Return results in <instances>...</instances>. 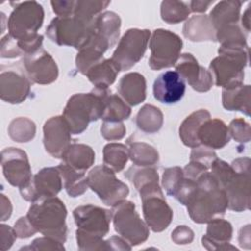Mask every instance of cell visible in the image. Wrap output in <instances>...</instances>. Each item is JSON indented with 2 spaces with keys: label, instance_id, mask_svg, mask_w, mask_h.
Listing matches in <instances>:
<instances>
[{
  "label": "cell",
  "instance_id": "1",
  "mask_svg": "<svg viewBox=\"0 0 251 251\" xmlns=\"http://www.w3.org/2000/svg\"><path fill=\"white\" fill-rule=\"evenodd\" d=\"M175 197L186 206L189 217L197 224L209 223L224 216L227 208L226 192L209 171L195 180L183 176Z\"/></svg>",
  "mask_w": 251,
  "mask_h": 251
},
{
  "label": "cell",
  "instance_id": "2",
  "mask_svg": "<svg viewBox=\"0 0 251 251\" xmlns=\"http://www.w3.org/2000/svg\"><path fill=\"white\" fill-rule=\"evenodd\" d=\"M211 173L226 192L227 208L242 212L250 209V159L238 158L230 165L217 159Z\"/></svg>",
  "mask_w": 251,
  "mask_h": 251
},
{
  "label": "cell",
  "instance_id": "3",
  "mask_svg": "<svg viewBox=\"0 0 251 251\" xmlns=\"http://www.w3.org/2000/svg\"><path fill=\"white\" fill-rule=\"evenodd\" d=\"M77 247L80 250H108L106 240H103L110 229L111 211L87 204L76 207L74 212Z\"/></svg>",
  "mask_w": 251,
  "mask_h": 251
},
{
  "label": "cell",
  "instance_id": "4",
  "mask_svg": "<svg viewBox=\"0 0 251 251\" xmlns=\"http://www.w3.org/2000/svg\"><path fill=\"white\" fill-rule=\"evenodd\" d=\"M26 218L37 232L62 243L66 241L68 234L67 209L64 202L58 197H45L36 200L29 207Z\"/></svg>",
  "mask_w": 251,
  "mask_h": 251
},
{
  "label": "cell",
  "instance_id": "5",
  "mask_svg": "<svg viewBox=\"0 0 251 251\" xmlns=\"http://www.w3.org/2000/svg\"><path fill=\"white\" fill-rule=\"evenodd\" d=\"M108 88L94 87L89 93L74 94L63 112L72 134L83 132L90 122L102 119L105 110V93Z\"/></svg>",
  "mask_w": 251,
  "mask_h": 251
},
{
  "label": "cell",
  "instance_id": "6",
  "mask_svg": "<svg viewBox=\"0 0 251 251\" xmlns=\"http://www.w3.org/2000/svg\"><path fill=\"white\" fill-rule=\"evenodd\" d=\"M219 56L210 63L214 83L223 88H232L243 83L244 69L248 63V46H224Z\"/></svg>",
  "mask_w": 251,
  "mask_h": 251
},
{
  "label": "cell",
  "instance_id": "7",
  "mask_svg": "<svg viewBox=\"0 0 251 251\" xmlns=\"http://www.w3.org/2000/svg\"><path fill=\"white\" fill-rule=\"evenodd\" d=\"M94 20H85L76 16L56 17L49 24L46 34L58 45L75 47L79 50L89 39L94 29Z\"/></svg>",
  "mask_w": 251,
  "mask_h": 251
},
{
  "label": "cell",
  "instance_id": "8",
  "mask_svg": "<svg viewBox=\"0 0 251 251\" xmlns=\"http://www.w3.org/2000/svg\"><path fill=\"white\" fill-rule=\"evenodd\" d=\"M112 221L115 230L130 246L143 243L149 236V226L135 211L134 203L122 200L112 206Z\"/></svg>",
  "mask_w": 251,
  "mask_h": 251
},
{
  "label": "cell",
  "instance_id": "9",
  "mask_svg": "<svg viewBox=\"0 0 251 251\" xmlns=\"http://www.w3.org/2000/svg\"><path fill=\"white\" fill-rule=\"evenodd\" d=\"M142 201L145 223L155 232L166 229L173 220V210L167 204L159 181L148 183L137 190Z\"/></svg>",
  "mask_w": 251,
  "mask_h": 251
},
{
  "label": "cell",
  "instance_id": "10",
  "mask_svg": "<svg viewBox=\"0 0 251 251\" xmlns=\"http://www.w3.org/2000/svg\"><path fill=\"white\" fill-rule=\"evenodd\" d=\"M43 20L44 10L36 1L17 3L7 23L9 34L21 40L35 37Z\"/></svg>",
  "mask_w": 251,
  "mask_h": 251
},
{
  "label": "cell",
  "instance_id": "11",
  "mask_svg": "<svg viewBox=\"0 0 251 251\" xmlns=\"http://www.w3.org/2000/svg\"><path fill=\"white\" fill-rule=\"evenodd\" d=\"M88 187L108 206L125 200L129 193L126 183L116 177L115 172L105 165L94 167L87 175Z\"/></svg>",
  "mask_w": 251,
  "mask_h": 251
},
{
  "label": "cell",
  "instance_id": "12",
  "mask_svg": "<svg viewBox=\"0 0 251 251\" xmlns=\"http://www.w3.org/2000/svg\"><path fill=\"white\" fill-rule=\"evenodd\" d=\"M149 47L151 56L149 67L152 70H161L175 66L182 49L181 38L167 29H155L151 35Z\"/></svg>",
  "mask_w": 251,
  "mask_h": 251
},
{
  "label": "cell",
  "instance_id": "13",
  "mask_svg": "<svg viewBox=\"0 0 251 251\" xmlns=\"http://www.w3.org/2000/svg\"><path fill=\"white\" fill-rule=\"evenodd\" d=\"M150 35L148 29L130 28L126 31L111 58L120 72L129 70L140 61L146 51Z\"/></svg>",
  "mask_w": 251,
  "mask_h": 251
},
{
  "label": "cell",
  "instance_id": "14",
  "mask_svg": "<svg viewBox=\"0 0 251 251\" xmlns=\"http://www.w3.org/2000/svg\"><path fill=\"white\" fill-rule=\"evenodd\" d=\"M63 187V180L59 170L53 167L44 168L34 175L30 181L20 188L22 197L31 203L45 197L56 196Z\"/></svg>",
  "mask_w": 251,
  "mask_h": 251
},
{
  "label": "cell",
  "instance_id": "15",
  "mask_svg": "<svg viewBox=\"0 0 251 251\" xmlns=\"http://www.w3.org/2000/svg\"><path fill=\"white\" fill-rule=\"evenodd\" d=\"M3 175L7 181L19 188L25 186L31 179V168L25 151L9 147L1 152Z\"/></svg>",
  "mask_w": 251,
  "mask_h": 251
},
{
  "label": "cell",
  "instance_id": "16",
  "mask_svg": "<svg viewBox=\"0 0 251 251\" xmlns=\"http://www.w3.org/2000/svg\"><path fill=\"white\" fill-rule=\"evenodd\" d=\"M23 69L33 83L49 84L58 77V66L52 56L42 47L37 51L24 56Z\"/></svg>",
  "mask_w": 251,
  "mask_h": 251
},
{
  "label": "cell",
  "instance_id": "17",
  "mask_svg": "<svg viewBox=\"0 0 251 251\" xmlns=\"http://www.w3.org/2000/svg\"><path fill=\"white\" fill-rule=\"evenodd\" d=\"M72 132L63 116L50 118L43 126V144L45 150L54 158L62 159L72 144Z\"/></svg>",
  "mask_w": 251,
  "mask_h": 251
},
{
  "label": "cell",
  "instance_id": "18",
  "mask_svg": "<svg viewBox=\"0 0 251 251\" xmlns=\"http://www.w3.org/2000/svg\"><path fill=\"white\" fill-rule=\"evenodd\" d=\"M0 97L11 104L24 102L30 92V80L24 69L4 70L1 68Z\"/></svg>",
  "mask_w": 251,
  "mask_h": 251
},
{
  "label": "cell",
  "instance_id": "19",
  "mask_svg": "<svg viewBox=\"0 0 251 251\" xmlns=\"http://www.w3.org/2000/svg\"><path fill=\"white\" fill-rule=\"evenodd\" d=\"M175 68L182 78L198 92H206L214 84L210 71L200 66L198 61L190 53L181 54L175 64Z\"/></svg>",
  "mask_w": 251,
  "mask_h": 251
},
{
  "label": "cell",
  "instance_id": "20",
  "mask_svg": "<svg viewBox=\"0 0 251 251\" xmlns=\"http://www.w3.org/2000/svg\"><path fill=\"white\" fill-rule=\"evenodd\" d=\"M185 87V80L176 71H167L155 79L153 94L161 103L175 104L183 97Z\"/></svg>",
  "mask_w": 251,
  "mask_h": 251
},
{
  "label": "cell",
  "instance_id": "21",
  "mask_svg": "<svg viewBox=\"0 0 251 251\" xmlns=\"http://www.w3.org/2000/svg\"><path fill=\"white\" fill-rule=\"evenodd\" d=\"M206 234L202 237V245L207 250H235L229 241L232 237V226L229 222L216 218L208 223Z\"/></svg>",
  "mask_w": 251,
  "mask_h": 251
},
{
  "label": "cell",
  "instance_id": "22",
  "mask_svg": "<svg viewBox=\"0 0 251 251\" xmlns=\"http://www.w3.org/2000/svg\"><path fill=\"white\" fill-rule=\"evenodd\" d=\"M200 145L210 149H221L230 140V134L226 125L219 119L207 120L198 130Z\"/></svg>",
  "mask_w": 251,
  "mask_h": 251
},
{
  "label": "cell",
  "instance_id": "23",
  "mask_svg": "<svg viewBox=\"0 0 251 251\" xmlns=\"http://www.w3.org/2000/svg\"><path fill=\"white\" fill-rule=\"evenodd\" d=\"M118 91L127 105L136 106L146 98V80L138 73H128L120 79Z\"/></svg>",
  "mask_w": 251,
  "mask_h": 251
},
{
  "label": "cell",
  "instance_id": "24",
  "mask_svg": "<svg viewBox=\"0 0 251 251\" xmlns=\"http://www.w3.org/2000/svg\"><path fill=\"white\" fill-rule=\"evenodd\" d=\"M240 1L229 0L219 2L208 16L215 30L217 31L218 29L226 25L238 24L240 17Z\"/></svg>",
  "mask_w": 251,
  "mask_h": 251
},
{
  "label": "cell",
  "instance_id": "25",
  "mask_svg": "<svg viewBox=\"0 0 251 251\" xmlns=\"http://www.w3.org/2000/svg\"><path fill=\"white\" fill-rule=\"evenodd\" d=\"M210 118V113L205 109L197 110L187 116L179 126V137L182 143L191 148L200 146L197 137L198 130Z\"/></svg>",
  "mask_w": 251,
  "mask_h": 251
},
{
  "label": "cell",
  "instance_id": "26",
  "mask_svg": "<svg viewBox=\"0 0 251 251\" xmlns=\"http://www.w3.org/2000/svg\"><path fill=\"white\" fill-rule=\"evenodd\" d=\"M182 32L191 41H217L216 30L206 15L192 16L184 24Z\"/></svg>",
  "mask_w": 251,
  "mask_h": 251
},
{
  "label": "cell",
  "instance_id": "27",
  "mask_svg": "<svg viewBox=\"0 0 251 251\" xmlns=\"http://www.w3.org/2000/svg\"><path fill=\"white\" fill-rule=\"evenodd\" d=\"M250 85L240 84L232 88H223L222 103L227 111H240L250 115Z\"/></svg>",
  "mask_w": 251,
  "mask_h": 251
},
{
  "label": "cell",
  "instance_id": "28",
  "mask_svg": "<svg viewBox=\"0 0 251 251\" xmlns=\"http://www.w3.org/2000/svg\"><path fill=\"white\" fill-rule=\"evenodd\" d=\"M62 160L75 171L85 173V171L93 165L95 161V153L88 145L73 143L63 155Z\"/></svg>",
  "mask_w": 251,
  "mask_h": 251
},
{
  "label": "cell",
  "instance_id": "29",
  "mask_svg": "<svg viewBox=\"0 0 251 251\" xmlns=\"http://www.w3.org/2000/svg\"><path fill=\"white\" fill-rule=\"evenodd\" d=\"M119 73V69L111 59H103L93 65L85 75L95 87L109 88L116 80Z\"/></svg>",
  "mask_w": 251,
  "mask_h": 251
},
{
  "label": "cell",
  "instance_id": "30",
  "mask_svg": "<svg viewBox=\"0 0 251 251\" xmlns=\"http://www.w3.org/2000/svg\"><path fill=\"white\" fill-rule=\"evenodd\" d=\"M57 169L61 174L63 186L71 197L80 196L86 191L88 182L85 173L75 171L64 162L57 166Z\"/></svg>",
  "mask_w": 251,
  "mask_h": 251
},
{
  "label": "cell",
  "instance_id": "31",
  "mask_svg": "<svg viewBox=\"0 0 251 251\" xmlns=\"http://www.w3.org/2000/svg\"><path fill=\"white\" fill-rule=\"evenodd\" d=\"M131 114L130 107L118 94L112 93L108 88L105 93V110L103 121L106 122H123L129 118Z\"/></svg>",
  "mask_w": 251,
  "mask_h": 251
},
{
  "label": "cell",
  "instance_id": "32",
  "mask_svg": "<svg viewBox=\"0 0 251 251\" xmlns=\"http://www.w3.org/2000/svg\"><path fill=\"white\" fill-rule=\"evenodd\" d=\"M163 113L153 105H144L137 113L135 124L146 133H155L163 126Z\"/></svg>",
  "mask_w": 251,
  "mask_h": 251
},
{
  "label": "cell",
  "instance_id": "33",
  "mask_svg": "<svg viewBox=\"0 0 251 251\" xmlns=\"http://www.w3.org/2000/svg\"><path fill=\"white\" fill-rule=\"evenodd\" d=\"M128 153L132 163L137 167L154 166L159 161L158 151L145 142H130L128 140Z\"/></svg>",
  "mask_w": 251,
  "mask_h": 251
},
{
  "label": "cell",
  "instance_id": "34",
  "mask_svg": "<svg viewBox=\"0 0 251 251\" xmlns=\"http://www.w3.org/2000/svg\"><path fill=\"white\" fill-rule=\"evenodd\" d=\"M129 157L128 148L121 143H109L103 149L104 165L114 172H121Z\"/></svg>",
  "mask_w": 251,
  "mask_h": 251
},
{
  "label": "cell",
  "instance_id": "35",
  "mask_svg": "<svg viewBox=\"0 0 251 251\" xmlns=\"http://www.w3.org/2000/svg\"><path fill=\"white\" fill-rule=\"evenodd\" d=\"M190 8L181 1H163L161 4V18L168 24H177L188 18Z\"/></svg>",
  "mask_w": 251,
  "mask_h": 251
},
{
  "label": "cell",
  "instance_id": "36",
  "mask_svg": "<svg viewBox=\"0 0 251 251\" xmlns=\"http://www.w3.org/2000/svg\"><path fill=\"white\" fill-rule=\"evenodd\" d=\"M35 125L27 118H17L9 126L8 133L17 142H27L35 135Z\"/></svg>",
  "mask_w": 251,
  "mask_h": 251
},
{
  "label": "cell",
  "instance_id": "37",
  "mask_svg": "<svg viewBox=\"0 0 251 251\" xmlns=\"http://www.w3.org/2000/svg\"><path fill=\"white\" fill-rule=\"evenodd\" d=\"M110 1H97V0H78L75 1L74 16L85 19L94 20L107 6Z\"/></svg>",
  "mask_w": 251,
  "mask_h": 251
},
{
  "label": "cell",
  "instance_id": "38",
  "mask_svg": "<svg viewBox=\"0 0 251 251\" xmlns=\"http://www.w3.org/2000/svg\"><path fill=\"white\" fill-rule=\"evenodd\" d=\"M183 179V170L179 167L168 168L164 171L162 183L163 186L170 196H176L178 187Z\"/></svg>",
  "mask_w": 251,
  "mask_h": 251
},
{
  "label": "cell",
  "instance_id": "39",
  "mask_svg": "<svg viewBox=\"0 0 251 251\" xmlns=\"http://www.w3.org/2000/svg\"><path fill=\"white\" fill-rule=\"evenodd\" d=\"M228 131L230 137L240 143L248 142L251 138L250 126L243 119H234L231 121L228 126Z\"/></svg>",
  "mask_w": 251,
  "mask_h": 251
},
{
  "label": "cell",
  "instance_id": "40",
  "mask_svg": "<svg viewBox=\"0 0 251 251\" xmlns=\"http://www.w3.org/2000/svg\"><path fill=\"white\" fill-rule=\"evenodd\" d=\"M126 126L123 122H106L104 121L101 126L102 136L110 141L120 140L126 134Z\"/></svg>",
  "mask_w": 251,
  "mask_h": 251
},
{
  "label": "cell",
  "instance_id": "41",
  "mask_svg": "<svg viewBox=\"0 0 251 251\" xmlns=\"http://www.w3.org/2000/svg\"><path fill=\"white\" fill-rule=\"evenodd\" d=\"M218 159L216 153L205 146H197L192 149L190 154V160L196 161L201 165L205 166L208 170L211 169L214 162Z\"/></svg>",
  "mask_w": 251,
  "mask_h": 251
},
{
  "label": "cell",
  "instance_id": "42",
  "mask_svg": "<svg viewBox=\"0 0 251 251\" xmlns=\"http://www.w3.org/2000/svg\"><path fill=\"white\" fill-rule=\"evenodd\" d=\"M23 249L29 250H65L62 242L53 239L51 237H39L34 239L29 246L24 247Z\"/></svg>",
  "mask_w": 251,
  "mask_h": 251
},
{
  "label": "cell",
  "instance_id": "43",
  "mask_svg": "<svg viewBox=\"0 0 251 251\" xmlns=\"http://www.w3.org/2000/svg\"><path fill=\"white\" fill-rule=\"evenodd\" d=\"M193 237V231L186 226H178L172 232V240L176 244H189Z\"/></svg>",
  "mask_w": 251,
  "mask_h": 251
},
{
  "label": "cell",
  "instance_id": "44",
  "mask_svg": "<svg viewBox=\"0 0 251 251\" xmlns=\"http://www.w3.org/2000/svg\"><path fill=\"white\" fill-rule=\"evenodd\" d=\"M14 229L17 233V236L21 238L29 237L37 232L36 229L30 224V222L28 221V219L26 218V216L22 217L17 221V223L15 224Z\"/></svg>",
  "mask_w": 251,
  "mask_h": 251
},
{
  "label": "cell",
  "instance_id": "45",
  "mask_svg": "<svg viewBox=\"0 0 251 251\" xmlns=\"http://www.w3.org/2000/svg\"><path fill=\"white\" fill-rule=\"evenodd\" d=\"M51 6L57 17H69L74 13L75 1L74 0H53L51 1Z\"/></svg>",
  "mask_w": 251,
  "mask_h": 251
},
{
  "label": "cell",
  "instance_id": "46",
  "mask_svg": "<svg viewBox=\"0 0 251 251\" xmlns=\"http://www.w3.org/2000/svg\"><path fill=\"white\" fill-rule=\"evenodd\" d=\"M17 237V233L15 231V229L11 228L9 226L6 225H1V249L2 250H6L9 249L15 239Z\"/></svg>",
  "mask_w": 251,
  "mask_h": 251
},
{
  "label": "cell",
  "instance_id": "47",
  "mask_svg": "<svg viewBox=\"0 0 251 251\" xmlns=\"http://www.w3.org/2000/svg\"><path fill=\"white\" fill-rule=\"evenodd\" d=\"M108 250H130L131 246L128 244L127 241H126L123 237L118 236H112L108 240H106Z\"/></svg>",
  "mask_w": 251,
  "mask_h": 251
},
{
  "label": "cell",
  "instance_id": "48",
  "mask_svg": "<svg viewBox=\"0 0 251 251\" xmlns=\"http://www.w3.org/2000/svg\"><path fill=\"white\" fill-rule=\"evenodd\" d=\"M213 3L214 1H191L189 2V8L192 12L202 13L205 12Z\"/></svg>",
  "mask_w": 251,
  "mask_h": 251
},
{
  "label": "cell",
  "instance_id": "49",
  "mask_svg": "<svg viewBox=\"0 0 251 251\" xmlns=\"http://www.w3.org/2000/svg\"><path fill=\"white\" fill-rule=\"evenodd\" d=\"M250 226L247 225L246 226H242L239 231V243L242 247L249 248L250 247Z\"/></svg>",
  "mask_w": 251,
  "mask_h": 251
},
{
  "label": "cell",
  "instance_id": "50",
  "mask_svg": "<svg viewBox=\"0 0 251 251\" xmlns=\"http://www.w3.org/2000/svg\"><path fill=\"white\" fill-rule=\"evenodd\" d=\"M6 209L12 211V206H11L10 200L7 199V197L5 195L1 194V219H2V221H5L7 218H9L11 216Z\"/></svg>",
  "mask_w": 251,
  "mask_h": 251
},
{
  "label": "cell",
  "instance_id": "51",
  "mask_svg": "<svg viewBox=\"0 0 251 251\" xmlns=\"http://www.w3.org/2000/svg\"><path fill=\"white\" fill-rule=\"evenodd\" d=\"M250 6L247 7V9L245 10V12L243 13L242 19H241V24H242V29L245 30L246 32L250 31Z\"/></svg>",
  "mask_w": 251,
  "mask_h": 251
}]
</instances>
